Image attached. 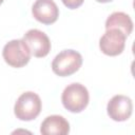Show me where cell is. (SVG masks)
<instances>
[{"instance_id": "obj_1", "label": "cell", "mask_w": 135, "mask_h": 135, "mask_svg": "<svg viewBox=\"0 0 135 135\" xmlns=\"http://www.w3.org/2000/svg\"><path fill=\"white\" fill-rule=\"evenodd\" d=\"M89 91L81 83H71L62 92L61 101L63 107L72 113H80L89 103Z\"/></svg>"}, {"instance_id": "obj_2", "label": "cell", "mask_w": 135, "mask_h": 135, "mask_svg": "<svg viewBox=\"0 0 135 135\" xmlns=\"http://www.w3.org/2000/svg\"><path fill=\"white\" fill-rule=\"evenodd\" d=\"M41 111V99L34 92H25L21 94L14 107L16 117L23 121L35 119Z\"/></svg>"}, {"instance_id": "obj_3", "label": "cell", "mask_w": 135, "mask_h": 135, "mask_svg": "<svg viewBox=\"0 0 135 135\" xmlns=\"http://www.w3.org/2000/svg\"><path fill=\"white\" fill-rule=\"evenodd\" d=\"M82 64V56L74 50H64L54 58L52 62L53 72L61 77L76 73Z\"/></svg>"}, {"instance_id": "obj_4", "label": "cell", "mask_w": 135, "mask_h": 135, "mask_svg": "<svg viewBox=\"0 0 135 135\" xmlns=\"http://www.w3.org/2000/svg\"><path fill=\"white\" fill-rule=\"evenodd\" d=\"M4 61L13 68H22L31 59V51L23 39H14L7 42L2 51Z\"/></svg>"}, {"instance_id": "obj_5", "label": "cell", "mask_w": 135, "mask_h": 135, "mask_svg": "<svg viewBox=\"0 0 135 135\" xmlns=\"http://www.w3.org/2000/svg\"><path fill=\"white\" fill-rule=\"evenodd\" d=\"M127 36L117 28L107 30L99 40L101 52L108 56H117L122 53L126 46Z\"/></svg>"}, {"instance_id": "obj_6", "label": "cell", "mask_w": 135, "mask_h": 135, "mask_svg": "<svg viewBox=\"0 0 135 135\" xmlns=\"http://www.w3.org/2000/svg\"><path fill=\"white\" fill-rule=\"evenodd\" d=\"M22 39L30 49L31 55L35 57H45L51 51V41L47 35L39 30L27 31Z\"/></svg>"}, {"instance_id": "obj_7", "label": "cell", "mask_w": 135, "mask_h": 135, "mask_svg": "<svg viewBox=\"0 0 135 135\" xmlns=\"http://www.w3.org/2000/svg\"><path fill=\"white\" fill-rule=\"evenodd\" d=\"M108 115L115 121H124L130 118L133 111L131 98L124 95H115L108 102Z\"/></svg>"}, {"instance_id": "obj_8", "label": "cell", "mask_w": 135, "mask_h": 135, "mask_svg": "<svg viewBox=\"0 0 135 135\" xmlns=\"http://www.w3.org/2000/svg\"><path fill=\"white\" fill-rule=\"evenodd\" d=\"M32 13L37 21L43 24H52L58 19L59 8L53 0H36Z\"/></svg>"}, {"instance_id": "obj_9", "label": "cell", "mask_w": 135, "mask_h": 135, "mask_svg": "<svg viewBox=\"0 0 135 135\" xmlns=\"http://www.w3.org/2000/svg\"><path fill=\"white\" fill-rule=\"evenodd\" d=\"M40 132L42 135H66L70 132V123L62 116L51 115L42 121Z\"/></svg>"}, {"instance_id": "obj_10", "label": "cell", "mask_w": 135, "mask_h": 135, "mask_svg": "<svg viewBox=\"0 0 135 135\" xmlns=\"http://www.w3.org/2000/svg\"><path fill=\"white\" fill-rule=\"evenodd\" d=\"M105 28H117L128 37L133 31V21L131 17L126 13L115 12L108 17L105 21Z\"/></svg>"}, {"instance_id": "obj_11", "label": "cell", "mask_w": 135, "mask_h": 135, "mask_svg": "<svg viewBox=\"0 0 135 135\" xmlns=\"http://www.w3.org/2000/svg\"><path fill=\"white\" fill-rule=\"evenodd\" d=\"M62 3L68 7V8H71V9H75V8H78L84 0H61Z\"/></svg>"}, {"instance_id": "obj_12", "label": "cell", "mask_w": 135, "mask_h": 135, "mask_svg": "<svg viewBox=\"0 0 135 135\" xmlns=\"http://www.w3.org/2000/svg\"><path fill=\"white\" fill-rule=\"evenodd\" d=\"M97 2H100V3H108V2H111L113 0H96Z\"/></svg>"}, {"instance_id": "obj_13", "label": "cell", "mask_w": 135, "mask_h": 135, "mask_svg": "<svg viewBox=\"0 0 135 135\" xmlns=\"http://www.w3.org/2000/svg\"><path fill=\"white\" fill-rule=\"evenodd\" d=\"M3 1H4V0H0V4H1V3L3 2Z\"/></svg>"}]
</instances>
